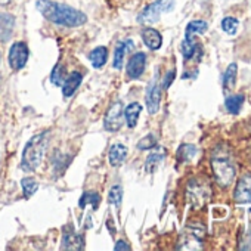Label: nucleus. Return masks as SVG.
Instances as JSON below:
<instances>
[{"instance_id":"20","label":"nucleus","mask_w":251,"mask_h":251,"mask_svg":"<svg viewBox=\"0 0 251 251\" xmlns=\"http://www.w3.org/2000/svg\"><path fill=\"white\" fill-rule=\"evenodd\" d=\"M242 105H244V96L242 95H232L225 102V106H226L227 112L229 114H233V115H236V114L241 112Z\"/></svg>"},{"instance_id":"10","label":"nucleus","mask_w":251,"mask_h":251,"mask_svg":"<svg viewBox=\"0 0 251 251\" xmlns=\"http://www.w3.org/2000/svg\"><path fill=\"white\" fill-rule=\"evenodd\" d=\"M210 191L204 186V183H198V180H191L188 185V198L189 202L194 207H200L202 205L207 198H208Z\"/></svg>"},{"instance_id":"25","label":"nucleus","mask_w":251,"mask_h":251,"mask_svg":"<svg viewBox=\"0 0 251 251\" xmlns=\"http://www.w3.org/2000/svg\"><path fill=\"white\" fill-rule=\"evenodd\" d=\"M208 28V24L205 21H192L188 24L185 36H197V34H204Z\"/></svg>"},{"instance_id":"7","label":"nucleus","mask_w":251,"mask_h":251,"mask_svg":"<svg viewBox=\"0 0 251 251\" xmlns=\"http://www.w3.org/2000/svg\"><path fill=\"white\" fill-rule=\"evenodd\" d=\"M160 100H161V84L158 81V74H155L154 80L150 83L147 93H145V102H147V108L148 112L151 115H154L155 112H158L160 109Z\"/></svg>"},{"instance_id":"14","label":"nucleus","mask_w":251,"mask_h":251,"mask_svg":"<svg viewBox=\"0 0 251 251\" xmlns=\"http://www.w3.org/2000/svg\"><path fill=\"white\" fill-rule=\"evenodd\" d=\"M142 39H144V43L151 49V50H157L161 48V43H163V37L161 34L154 30V28H144L142 31Z\"/></svg>"},{"instance_id":"13","label":"nucleus","mask_w":251,"mask_h":251,"mask_svg":"<svg viewBox=\"0 0 251 251\" xmlns=\"http://www.w3.org/2000/svg\"><path fill=\"white\" fill-rule=\"evenodd\" d=\"M127 157V148H126L123 144H114L108 152V160H109V164L117 167L120 164H123V161Z\"/></svg>"},{"instance_id":"1","label":"nucleus","mask_w":251,"mask_h":251,"mask_svg":"<svg viewBox=\"0 0 251 251\" xmlns=\"http://www.w3.org/2000/svg\"><path fill=\"white\" fill-rule=\"evenodd\" d=\"M39 12L50 23L64 27H80L87 21V17L67 5L52 2V0H39L36 3Z\"/></svg>"},{"instance_id":"24","label":"nucleus","mask_w":251,"mask_h":251,"mask_svg":"<svg viewBox=\"0 0 251 251\" xmlns=\"http://www.w3.org/2000/svg\"><path fill=\"white\" fill-rule=\"evenodd\" d=\"M236 73H238L236 64H230V65L227 67V70H226V73H225V78H223V87H225L226 92L230 90V89H233L235 80H236Z\"/></svg>"},{"instance_id":"22","label":"nucleus","mask_w":251,"mask_h":251,"mask_svg":"<svg viewBox=\"0 0 251 251\" xmlns=\"http://www.w3.org/2000/svg\"><path fill=\"white\" fill-rule=\"evenodd\" d=\"M198 154V150L194 147V145H189V144H185L179 148L177 151V158L180 163H188L191 161L195 155Z\"/></svg>"},{"instance_id":"28","label":"nucleus","mask_w":251,"mask_h":251,"mask_svg":"<svg viewBox=\"0 0 251 251\" xmlns=\"http://www.w3.org/2000/svg\"><path fill=\"white\" fill-rule=\"evenodd\" d=\"M21 183H23V191H24L25 198H30L39 188V183L36 182L34 177H24Z\"/></svg>"},{"instance_id":"21","label":"nucleus","mask_w":251,"mask_h":251,"mask_svg":"<svg viewBox=\"0 0 251 251\" xmlns=\"http://www.w3.org/2000/svg\"><path fill=\"white\" fill-rule=\"evenodd\" d=\"M99 202H100L99 194H98V192H93V191H89V192H84V194L81 195V198H80V201H78V205H80L81 208H86V205L90 204L92 208L96 211L98 207H99Z\"/></svg>"},{"instance_id":"33","label":"nucleus","mask_w":251,"mask_h":251,"mask_svg":"<svg viewBox=\"0 0 251 251\" xmlns=\"http://www.w3.org/2000/svg\"><path fill=\"white\" fill-rule=\"evenodd\" d=\"M115 250L118 251V250H130V245H127L124 241H118L117 244H115Z\"/></svg>"},{"instance_id":"23","label":"nucleus","mask_w":251,"mask_h":251,"mask_svg":"<svg viewBox=\"0 0 251 251\" xmlns=\"http://www.w3.org/2000/svg\"><path fill=\"white\" fill-rule=\"evenodd\" d=\"M197 52V42L194 39V36H185V40L182 43V53L185 59H191L194 58Z\"/></svg>"},{"instance_id":"6","label":"nucleus","mask_w":251,"mask_h":251,"mask_svg":"<svg viewBox=\"0 0 251 251\" xmlns=\"http://www.w3.org/2000/svg\"><path fill=\"white\" fill-rule=\"evenodd\" d=\"M123 118H124V109H123V102H114L103 118V127L108 132H117L121 129L123 126Z\"/></svg>"},{"instance_id":"16","label":"nucleus","mask_w":251,"mask_h":251,"mask_svg":"<svg viewBox=\"0 0 251 251\" xmlns=\"http://www.w3.org/2000/svg\"><path fill=\"white\" fill-rule=\"evenodd\" d=\"M141 111H142V105L138 102H132L127 108L124 109V118H126V121H127V126L130 129L136 127Z\"/></svg>"},{"instance_id":"31","label":"nucleus","mask_w":251,"mask_h":251,"mask_svg":"<svg viewBox=\"0 0 251 251\" xmlns=\"http://www.w3.org/2000/svg\"><path fill=\"white\" fill-rule=\"evenodd\" d=\"M155 145H157V139H155V136H154V135H148V136H145L144 139H141V141L138 142V150H141V151H147V150H152V148H155Z\"/></svg>"},{"instance_id":"35","label":"nucleus","mask_w":251,"mask_h":251,"mask_svg":"<svg viewBox=\"0 0 251 251\" xmlns=\"http://www.w3.org/2000/svg\"><path fill=\"white\" fill-rule=\"evenodd\" d=\"M11 0H0V5H8Z\"/></svg>"},{"instance_id":"27","label":"nucleus","mask_w":251,"mask_h":251,"mask_svg":"<svg viewBox=\"0 0 251 251\" xmlns=\"http://www.w3.org/2000/svg\"><path fill=\"white\" fill-rule=\"evenodd\" d=\"M121 198H123V188L120 185H115L109 189V194H108V202L115 205V207H120L121 205Z\"/></svg>"},{"instance_id":"30","label":"nucleus","mask_w":251,"mask_h":251,"mask_svg":"<svg viewBox=\"0 0 251 251\" xmlns=\"http://www.w3.org/2000/svg\"><path fill=\"white\" fill-rule=\"evenodd\" d=\"M238 25H239L238 20H235V18H232V17H226V18L222 21V28H223V31L227 33V34H235L236 30H238Z\"/></svg>"},{"instance_id":"34","label":"nucleus","mask_w":251,"mask_h":251,"mask_svg":"<svg viewBox=\"0 0 251 251\" xmlns=\"http://www.w3.org/2000/svg\"><path fill=\"white\" fill-rule=\"evenodd\" d=\"M106 226L109 227V230H111V235H114V233H115V229H114V226H112V222H111V219H108V220H106Z\"/></svg>"},{"instance_id":"9","label":"nucleus","mask_w":251,"mask_h":251,"mask_svg":"<svg viewBox=\"0 0 251 251\" xmlns=\"http://www.w3.org/2000/svg\"><path fill=\"white\" fill-rule=\"evenodd\" d=\"M62 250H83L84 248V238L83 235L74 230V226H65L62 233Z\"/></svg>"},{"instance_id":"26","label":"nucleus","mask_w":251,"mask_h":251,"mask_svg":"<svg viewBox=\"0 0 251 251\" xmlns=\"http://www.w3.org/2000/svg\"><path fill=\"white\" fill-rule=\"evenodd\" d=\"M163 158H164V154H161V152H152L147 158V161H145V170H147V173H154L158 169V166L161 164Z\"/></svg>"},{"instance_id":"5","label":"nucleus","mask_w":251,"mask_h":251,"mask_svg":"<svg viewBox=\"0 0 251 251\" xmlns=\"http://www.w3.org/2000/svg\"><path fill=\"white\" fill-rule=\"evenodd\" d=\"M204 238V229L202 227H197V226H189L183 230L179 245V250H195V248H201V242Z\"/></svg>"},{"instance_id":"12","label":"nucleus","mask_w":251,"mask_h":251,"mask_svg":"<svg viewBox=\"0 0 251 251\" xmlns=\"http://www.w3.org/2000/svg\"><path fill=\"white\" fill-rule=\"evenodd\" d=\"M145 62H147V55L139 52L133 55L127 64V74L130 78H139L144 71H145Z\"/></svg>"},{"instance_id":"2","label":"nucleus","mask_w":251,"mask_h":251,"mask_svg":"<svg viewBox=\"0 0 251 251\" xmlns=\"http://www.w3.org/2000/svg\"><path fill=\"white\" fill-rule=\"evenodd\" d=\"M49 132H42L36 136H33L25 148H24V152H23V160H21V167L23 170L25 172H34L42 160H43V155L46 152V148H48V144H49Z\"/></svg>"},{"instance_id":"18","label":"nucleus","mask_w":251,"mask_h":251,"mask_svg":"<svg viewBox=\"0 0 251 251\" xmlns=\"http://www.w3.org/2000/svg\"><path fill=\"white\" fill-rule=\"evenodd\" d=\"M106 58H108V49L105 46H99V48L93 49L89 53V59L92 61V64H93L95 68L103 67L105 62H106Z\"/></svg>"},{"instance_id":"8","label":"nucleus","mask_w":251,"mask_h":251,"mask_svg":"<svg viewBox=\"0 0 251 251\" xmlns=\"http://www.w3.org/2000/svg\"><path fill=\"white\" fill-rule=\"evenodd\" d=\"M28 61V48L23 42H17L9 49V65L12 70H21Z\"/></svg>"},{"instance_id":"29","label":"nucleus","mask_w":251,"mask_h":251,"mask_svg":"<svg viewBox=\"0 0 251 251\" xmlns=\"http://www.w3.org/2000/svg\"><path fill=\"white\" fill-rule=\"evenodd\" d=\"M65 70H64V67L61 65V64H58L55 68H53V71H52V75H50V80H52V83L53 84H56V86H61L64 81H65Z\"/></svg>"},{"instance_id":"32","label":"nucleus","mask_w":251,"mask_h":251,"mask_svg":"<svg viewBox=\"0 0 251 251\" xmlns=\"http://www.w3.org/2000/svg\"><path fill=\"white\" fill-rule=\"evenodd\" d=\"M173 78H175V71H170L167 75H166V78H164V83H163V86L161 87H164V89H167L170 84H172V81H173Z\"/></svg>"},{"instance_id":"11","label":"nucleus","mask_w":251,"mask_h":251,"mask_svg":"<svg viewBox=\"0 0 251 251\" xmlns=\"http://www.w3.org/2000/svg\"><path fill=\"white\" fill-rule=\"evenodd\" d=\"M233 197H235V201L241 205L251 204V175H247L239 179Z\"/></svg>"},{"instance_id":"19","label":"nucleus","mask_w":251,"mask_h":251,"mask_svg":"<svg viewBox=\"0 0 251 251\" xmlns=\"http://www.w3.org/2000/svg\"><path fill=\"white\" fill-rule=\"evenodd\" d=\"M14 28V18L8 14H2L0 15V39L6 40Z\"/></svg>"},{"instance_id":"15","label":"nucleus","mask_w":251,"mask_h":251,"mask_svg":"<svg viewBox=\"0 0 251 251\" xmlns=\"http://www.w3.org/2000/svg\"><path fill=\"white\" fill-rule=\"evenodd\" d=\"M81 78H83L81 74L77 73V71L65 78V81L62 83V93H64L65 98H70L77 90V87L81 84Z\"/></svg>"},{"instance_id":"17","label":"nucleus","mask_w":251,"mask_h":251,"mask_svg":"<svg viewBox=\"0 0 251 251\" xmlns=\"http://www.w3.org/2000/svg\"><path fill=\"white\" fill-rule=\"evenodd\" d=\"M135 48L133 42L127 40V42H121L117 45L115 48V52H114V68L115 70H120L123 67V61H124V53L127 52V50H132Z\"/></svg>"},{"instance_id":"4","label":"nucleus","mask_w":251,"mask_h":251,"mask_svg":"<svg viewBox=\"0 0 251 251\" xmlns=\"http://www.w3.org/2000/svg\"><path fill=\"white\" fill-rule=\"evenodd\" d=\"M175 8V0H157V2L148 5L138 17V23L139 24H154L160 20V17L163 14H167L170 11H173Z\"/></svg>"},{"instance_id":"3","label":"nucleus","mask_w":251,"mask_h":251,"mask_svg":"<svg viewBox=\"0 0 251 251\" xmlns=\"http://www.w3.org/2000/svg\"><path fill=\"white\" fill-rule=\"evenodd\" d=\"M211 169L214 179L220 186L227 188L232 183L235 177V166L227 152L216 150L211 158Z\"/></svg>"}]
</instances>
